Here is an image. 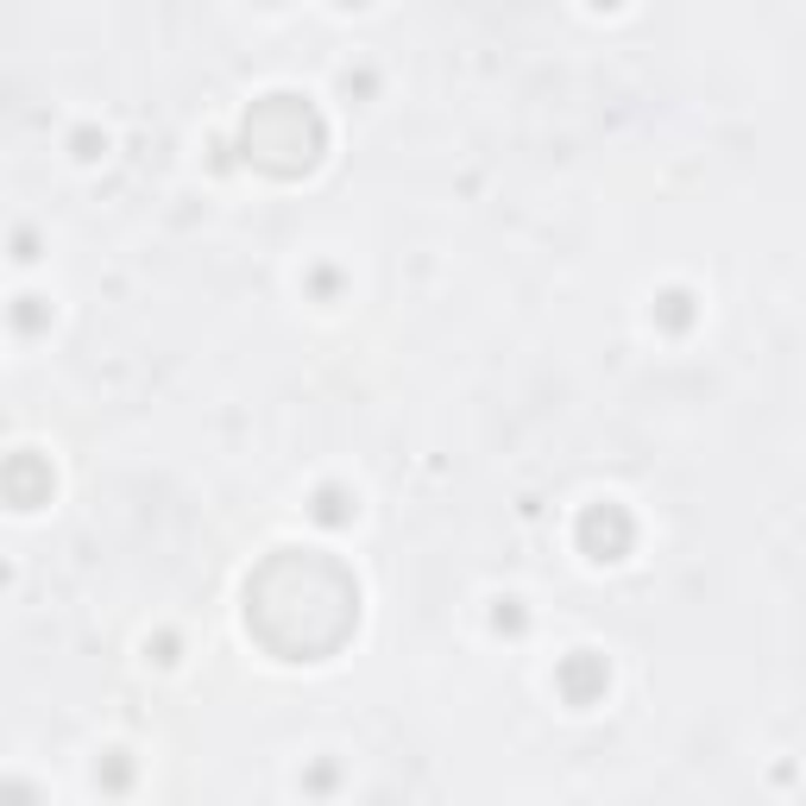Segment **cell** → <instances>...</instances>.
<instances>
[{
	"instance_id": "6da1fadb",
	"label": "cell",
	"mask_w": 806,
	"mask_h": 806,
	"mask_svg": "<svg viewBox=\"0 0 806 806\" xmlns=\"http://www.w3.org/2000/svg\"><path fill=\"white\" fill-rule=\"evenodd\" d=\"M580 535H586V549L599 554V561H618V554L630 549V517L618 511V504H605V511L586 517V530Z\"/></svg>"
},
{
	"instance_id": "7a4b0ae2",
	"label": "cell",
	"mask_w": 806,
	"mask_h": 806,
	"mask_svg": "<svg viewBox=\"0 0 806 806\" xmlns=\"http://www.w3.org/2000/svg\"><path fill=\"white\" fill-rule=\"evenodd\" d=\"M561 687H568V700H592V693L605 687V669H592V662H573V669L561 674Z\"/></svg>"
}]
</instances>
